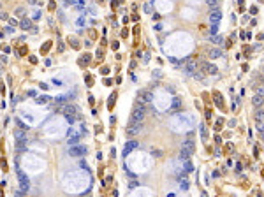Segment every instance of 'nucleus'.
<instances>
[{
    "instance_id": "f257e3e1",
    "label": "nucleus",
    "mask_w": 264,
    "mask_h": 197,
    "mask_svg": "<svg viewBox=\"0 0 264 197\" xmlns=\"http://www.w3.org/2000/svg\"><path fill=\"white\" fill-rule=\"evenodd\" d=\"M144 115H146V107L141 104H136L134 109H132V115H130V121H143Z\"/></svg>"
},
{
    "instance_id": "f03ea898",
    "label": "nucleus",
    "mask_w": 264,
    "mask_h": 197,
    "mask_svg": "<svg viewBox=\"0 0 264 197\" xmlns=\"http://www.w3.org/2000/svg\"><path fill=\"white\" fill-rule=\"evenodd\" d=\"M143 130V121H130L127 125V136H138Z\"/></svg>"
},
{
    "instance_id": "7ed1b4c3",
    "label": "nucleus",
    "mask_w": 264,
    "mask_h": 197,
    "mask_svg": "<svg viewBox=\"0 0 264 197\" xmlns=\"http://www.w3.org/2000/svg\"><path fill=\"white\" fill-rule=\"evenodd\" d=\"M183 63H185V69H183V71H185L187 74H190V76H192V74L197 71V62H195V58H194V56L185 58V60H183Z\"/></svg>"
},
{
    "instance_id": "20e7f679",
    "label": "nucleus",
    "mask_w": 264,
    "mask_h": 197,
    "mask_svg": "<svg viewBox=\"0 0 264 197\" xmlns=\"http://www.w3.org/2000/svg\"><path fill=\"white\" fill-rule=\"evenodd\" d=\"M220 19H222V12H220V9H218V7L211 9V11H210V23H211V25H218Z\"/></svg>"
},
{
    "instance_id": "39448f33",
    "label": "nucleus",
    "mask_w": 264,
    "mask_h": 197,
    "mask_svg": "<svg viewBox=\"0 0 264 197\" xmlns=\"http://www.w3.org/2000/svg\"><path fill=\"white\" fill-rule=\"evenodd\" d=\"M16 172H18V178H19V183H21V188H23V192H27V190H28V187H30L28 178L25 176V172L21 171V169H16Z\"/></svg>"
},
{
    "instance_id": "423d86ee",
    "label": "nucleus",
    "mask_w": 264,
    "mask_h": 197,
    "mask_svg": "<svg viewBox=\"0 0 264 197\" xmlns=\"http://www.w3.org/2000/svg\"><path fill=\"white\" fill-rule=\"evenodd\" d=\"M69 155H72V157H81V155H86V146H71V150H69Z\"/></svg>"
},
{
    "instance_id": "0eeeda50",
    "label": "nucleus",
    "mask_w": 264,
    "mask_h": 197,
    "mask_svg": "<svg viewBox=\"0 0 264 197\" xmlns=\"http://www.w3.org/2000/svg\"><path fill=\"white\" fill-rule=\"evenodd\" d=\"M138 99H139V100H143L144 104H148V102H151L153 95H151V92H150V90H141V92L138 93Z\"/></svg>"
},
{
    "instance_id": "6e6552de",
    "label": "nucleus",
    "mask_w": 264,
    "mask_h": 197,
    "mask_svg": "<svg viewBox=\"0 0 264 197\" xmlns=\"http://www.w3.org/2000/svg\"><path fill=\"white\" fill-rule=\"evenodd\" d=\"M138 146H139L138 141H129V143L125 144V148H123V155H129V153H130L132 150H136Z\"/></svg>"
},
{
    "instance_id": "1a4fd4ad",
    "label": "nucleus",
    "mask_w": 264,
    "mask_h": 197,
    "mask_svg": "<svg viewBox=\"0 0 264 197\" xmlns=\"http://www.w3.org/2000/svg\"><path fill=\"white\" fill-rule=\"evenodd\" d=\"M206 55H208L210 58H220V56H222V51H220L218 48H208V49H206Z\"/></svg>"
},
{
    "instance_id": "9d476101",
    "label": "nucleus",
    "mask_w": 264,
    "mask_h": 197,
    "mask_svg": "<svg viewBox=\"0 0 264 197\" xmlns=\"http://www.w3.org/2000/svg\"><path fill=\"white\" fill-rule=\"evenodd\" d=\"M182 148H183V150H187L188 153H194V150H195V144H194V141H192V139H187V141H183Z\"/></svg>"
},
{
    "instance_id": "9b49d317",
    "label": "nucleus",
    "mask_w": 264,
    "mask_h": 197,
    "mask_svg": "<svg viewBox=\"0 0 264 197\" xmlns=\"http://www.w3.org/2000/svg\"><path fill=\"white\" fill-rule=\"evenodd\" d=\"M252 104H254V107H262V106H264V97L255 93L254 99H252Z\"/></svg>"
},
{
    "instance_id": "f8f14e48",
    "label": "nucleus",
    "mask_w": 264,
    "mask_h": 197,
    "mask_svg": "<svg viewBox=\"0 0 264 197\" xmlns=\"http://www.w3.org/2000/svg\"><path fill=\"white\" fill-rule=\"evenodd\" d=\"M254 116H255V121H264V109L262 107H257L254 111Z\"/></svg>"
},
{
    "instance_id": "ddd939ff",
    "label": "nucleus",
    "mask_w": 264,
    "mask_h": 197,
    "mask_svg": "<svg viewBox=\"0 0 264 197\" xmlns=\"http://www.w3.org/2000/svg\"><path fill=\"white\" fill-rule=\"evenodd\" d=\"M180 107H182V99H180V97H174V99H173V106H171V111H178Z\"/></svg>"
},
{
    "instance_id": "4468645a",
    "label": "nucleus",
    "mask_w": 264,
    "mask_h": 197,
    "mask_svg": "<svg viewBox=\"0 0 264 197\" xmlns=\"http://www.w3.org/2000/svg\"><path fill=\"white\" fill-rule=\"evenodd\" d=\"M14 139H18V141H25V139H27V136H25V130H21V128L14 130Z\"/></svg>"
},
{
    "instance_id": "2eb2a0df",
    "label": "nucleus",
    "mask_w": 264,
    "mask_h": 197,
    "mask_svg": "<svg viewBox=\"0 0 264 197\" xmlns=\"http://www.w3.org/2000/svg\"><path fill=\"white\" fill-rule=\"evenodd\" d=\"M213 97H215V104H217L220 109H224V100H222V95H220L218 92H215V93H213Z\"/></svg>"
},
{
    "instance_id": "dca6fc26",
    "label": "nucleus",
    "mask_w": 264,
    "mask_h": 197,
    "mask_svg": "<svg viewBox=\"0 0 264 197\" xmlns=\"http://www.w3.org/2000/svg\"><path fill=\"white\" fill-rule=\"evenodd\" d=\"M19 25H21V28H23V30H28V28H32V21H30V19H27V18H23Z\"/></svg>"
},
{
    "instance_id": "f3484780",
    "label": "nucleus",
    "mask_w": 264,
    "mask_h": 197,
    "mask_svg": "<svg viewBox=\"0 0 264 197\" xmlns=\"http://www.w3.org/2000/svg\"><path fill=\"white\" fill-rule=\"evenodd\" d=\"M190 155H192V153H188L187 150H183V148L180 150V160H188V159H190Z\"/></svg>"
},
{
    "instance_id": "a211bd4d",
    "label": "nucleus",
    "mask_w": 264,
    "mask_h": 197,
    "mask_svg": "<svg viewBox=\"0 0 264 197\" xmlns=\"http://www.w3.org/2000/svg\"><path fill=\"white\" fill-rule=\"evenodd\" d=\"M217 67L215 65H210V63H206V67H204V72H208V74H217Z\"/></svg>"
},
{
    "instance_id": "6ab92c4d",
    "label": "nucleus",
    "mask_w": 264,
    "mask_h": 197,
    "mask_svg": "<svg viewBox=\"0 0 264 197\" xmlns=\"http://www.w3.org/2000/svg\"><path fill=\"white\" fill-rule=\"evenodd\" d=\"M199 132H201L203 139H204V141H208V128H206V125H199Z\"/></svg>"
},
{
    "instance_id": "aec40b11",
    "label": "nucleus",
    "mask_w": 264,
    "mask_h": 197,
    "mask_svg": "<svg viewBox=\"0 0 264 197\" xmlns=\"http://www.w3.org/2000/svg\"><path fill=\"white\" fill-rule=\"evenodd\" d=\"M183 162V167H185V171L187 172H190V171H194V165H192V162H190V159L188 160H182Z\"/></svg>"
},
{
    "instance_id": "412c9836",
    "label": "nucleus",
    "mask_w": 264,
    "mask_h": 197,
    "mask_svg": "<svg viewBox=\"0 0 264 197\" xmlns=\"http://www.w3.org/2000/svg\"><path fill=\"white\" fill-rule=\"evenodd\" d=\"M14 123H16V125H18V127L21 128V130H27V128H28V127H27V125H25L23 121H21L19 118H14Z\"/></svg>"
},
{
    "instance_id": "4be33fe9",
    "label": "nucleus",
    "mask_w": 264,
    "mask_h": 197,
    "mask_svg": "<svg viewBox=\"0 0 264 197\" xmlns=\"http://www.w3.org/2000/svg\"><path fill=\"white\" fill-rule=\"evenodd\" d=\"M14 16H18V18H23V16H25V9H23V7H18V9L14 11Z\"/></svg>"
},
{
    "instance_id": "5701e85b",
    "label": "nucleus",
    "mask_w": 264,
    "mask_h": 197,
    "mask_svg": "<svg viewBox=\"0 0 264 197\" xmlns=\"http://www.w3.org/2000/svg\"><path fill=\"white\" fill-rule=\"evenodd\" d=\"M48 99H50V97L41 95V97H37V99H35V102H37V104H46V102H48Z\"/></svg>"
},
{
    "instance_id": "b1692460",
    "label": "nucleus",
    "mask_w": 264,
    "mask_h": 197,
    "mask_svg": "<svg viewBox=\"0 0 264 197\" xmlns=\"http://www.w3.org/2000/svg\"><path fill=\"white\" fill-rule=\"evenodd\" d=\"M25 146H27V139H25V141H18V143H16V150H19V151H21V150H25Z\"/></svg>"
},
{
    "instance_id": "393cba45",
    "label": "nucleus",
    "mask_w": 264,
    "mask_h": 197,
    "mask_svg": "<svg viewBox=\"0 0 264 197\" xmlns=\"http://www.w3.org/2000/svg\"><path fill=\"white\" fill-rule=\"evenodd\" d=\"M222 40H224L222 35H213V37H211V42H215V44H220Z\"/></svg>"
},
{
    "instance_id": "a878e982",
    "label": "nucleus",
    "mask_w": 264,
    "mask_h": 197,
    "mask_svg": "<svg viewBox=\"0 0 264 197\" xmlns=\"http://www.w3.org/2000/svg\"><path fill=\"white\" fill-rule=\"evenodd\" d=\"M151 155H153V157H162V155H164V151H162V150H155V148H151Z\"/></svg>"
},
{
    "instance_id": "bb28decb",
    "label": "nucleus",
    "mask_w": 264,
    "mask_h": 197,
    "mask_svg": "<svg viewBox=\"0 0 264 197\" xmlns=\"http://www.w3.org/2000/svg\"><path fill=\"white\" fill-rule=\"evenodd\" d=\"M180 188H182V190H187V188H188V181H187L185 178L180 180Z\"/></svg>"
},
{
    "instance_id": "cd10ccee",
    "label": "nucleus",
    "mask_w": 264,
    "mask_h": 197,
    "mask_svg": "<svg viewBox=\"0 0 264 197\" xmlns=\"http://www.w3.org/2000/svg\"><path fill=\"white\" fill-rule=\"evenodd\" d=\"M255 88H257V95H262V97H264V84H257Z\"/></svg>"
},
{
    "instance_id": "c85d7f7f",
    "label": "nucleus",
    "mask_w": 264,
    "mask_h": 197,
    "mask_svg": "<svg viewBox=\"0 0 264 197\" xmlns=\"http://www.w3.org/2000/svg\"><path fill=\"white\" fill-rule=\"evenodd\" d=\"M206 4H208L210 7H213V9H215V7L218 5V0H206Z\"/></svg>"
},
{
    "instance_id": "c756f323",
    "label": "nucleus",
    "mask_w": 264,
    "mask_h": 197,
    "mask_svg": "<svg viewBox=\"0 0 264 197\" xmlns=\"http://www.w3.org/2000/svg\"><path fill=\"white\" fill-rule=\"evenodd\" d=\"M217 30H218V25H211V27H210V35H215Z\"/></svg>"
},
{
    "instance_id": "7c9ffc66",
    "label": "nucleus",
    "mask_w": 264,
    "mask_h": 197,
    "mask_svg": "<svg viewBox=\"0 0 264 197\" xmlns=\"http://www.w3.org/2000/svg\"><path fill=\"white\" fill-rule=\"evenodd\" d=\"M115 99H116V93H113L111 97H109V107H113V106H115Z\"/></svg>"
},
{
    "instance_id": "2f4dec72",
    "label": "nucleus",
    "mask_w": 264,
    "mask_h": 197,
    "mask_svg": "<svg viewBox=\"0 0 264 197\" xmlns=\"http://www.w3.org/2000/svg\"><path fill=\"white\" fill-rule=\"evenodd\" d=\"M222 125H224V118H220V120L217 121V127H215V128H217V130H220V128H222Z\"/></svg>"
},
{
    "instance_id": "473e14b6",
    "label": "nucleus",
    "mask_w": 264,
    "mask_h": 197,
    "mask_svg": "<svg viewBox=\"0 0 264 197\" xmlns=\"http://www.w3.org/2000/svg\"><path fill=\"white\" fill-rule=\"evenodd\" d=\"M69 42L72 44V48H76V49L79 48V44H78V40H76V39H69Z\"/></svg>"
},
{
    "instance_id": "72a5a7b5",
    "label": "nucleus",
    "mask_w": 264,
    "mask_h": 197,
    "mask_svg": "<svg viewBox=\"0 0 264 197\" xmlns=\"http://www.w3.org/2000/svg\"><path fill=\"white\" fill-rule=\"evenodd\" d=\"M50 48H51V42H46V44H44V48H42V53H46Z\"/></svg>"
},
{
    "instance_id": "f704fd0d",
    "label": "nucleus",
    "mask_w": 264,
    "mask_h": 197,
    "mask_svg": "<svg viewBox=\"0 0 264 197\" xmlns=\"http://www.w3.org/2000/svg\"><path fill=\"white\" fill-rule=\"evenodd\" d=\"M144 11H146L148 14H151V5H150V4H144Z\"/></svg>"
},
{
    "instance_id": "c9c22d12",
    "label": "nucleus",
    "mask_w": 264,
    "mask_h": 197,
    "mask_svg": "<svg viewBox=\"0 0 264 197\" xmlns=\"http://www.w3.org/2000/svg\"><path fill=\"white\" fill-rule=\"evenodd\" d=\"M63 49H65V44L60 40V42H58V51H63Z\"/></svg>"
},
{
    "instance_id": "e433bc0d",
    "label": "nucleus",
    "mask_w": 264,
    "mask_h": 197,
    "mask_svg": "<svg viewBox=\"0 0 264 197\" xmlns=\"http://www.w3.org/2000/svg\"><path fill=\"white\" fill-rule=\"evenodd\" d=\"M76 0H65V5H74Z\"/></svg>"
},
{
    "instance_id": "4c0bfd02",
    "label": "nucleus",
    "mask_w": 264,
    "mask_h": 197,
    "mask_svg": "<svg viewBox=\"0 0 264 197\" xmlns=\"http://www.w3.org/2000/svg\"><path fill=\"white\" fill-rule=\"evenodd\" d=\"M9 23H11V25H14V27H16V25H18V21H16V19H14V18H9Z\"/></svg>"
},
{
    "instance_id": "58836bf2",
    "label": "nucleus",
    "mask_w": 264,
    "mask_h": 197,
    "mask_svg": "<svg viewBox=\"0 0 264 197\" xmlns=\"http://www.w3.org/2000/svg\"><path fill=\"white\" fill-rule=\"evenodd\" d=\"M0 19H9V16L6 12H0Z\"/></svg>"
},
{
    "instance_id": "ea45409f",
    "label": "nucleus",
    "mask_w": 264,
    "mask_h": 197,
    "mask_svg": "<svg viewBox=\"0 0 264 197\" xmlns=\"http://www.w3.org/2000/svg\"><path fill=\"white\" fill-rule=\"evenodd\" d=\"M14 195H16V197H23V190H21V192H19V190H16V192H14Z\"/></svg>"
},
{
    "instance_id": "a19ab883",
    "label": "nucleus",
    "mask_w": 264,
    "mask_h": 197,
    "mask_svg": "<svg viewBox=\"0 0 264 197\" xmlns=\"http://www.w3.org/2000/svg\"><path fill=\"white\" fill-rule=\"evenodd\" d=\"M153 78H162V74H160V72L157 71V72H153Z\"/></svg>"
},
{
    "instance_id": "79ce46f5",
    "label": "nucleus",
    "mask_w": 264,
    "mask_h": 197,
    "mask_svg": "<svg viewBox=\"0 0 264 197\" xmlns=\"http://www.w3.org/2000/svg\"><path fill=\"white\" fill-rule=\"evenodd\" d=\"M226 151H232V144H227V146H226Z\"/></svg>"
},
{
    "instance_id": "37998d69",
    "label": "nucleus",
    "mask_w": 264,
    "mask_h": 197,
    "mask_svg": "<svg viewBox=\"0 0 264 197\" xmlns=\"http://www.w3.org/2000/svg\"><path fill=\"white\" fill-rule=\"evenodd\" d=\"M0 197H4V195H2V192H0Z\"/></svg>"
},
{
    "instance_id": "c03bdc74",
    "label": "nucleus",
    "mask_w": 264,
    "mask_h": 197,
    "mask_svg": "<svg viewBox=\"0 0 264 197\" xmlns=\"http://www.w3.org/2000/svg\"><path fill=\"white\" fill-rule=\"evenodd\" d=\"M262 72H264V65H262Z\"/></svg>"
}]
</instances>
